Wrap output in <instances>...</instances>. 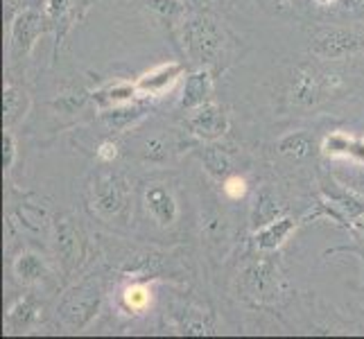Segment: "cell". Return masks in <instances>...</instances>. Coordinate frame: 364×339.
I'll list each match as a JSON object with an SVG mask.
<instances>
[{
    "label": "cell",
    "instance_id": "cell-1",
    "mask_svg": "<svg viewBox=\"0 0 364 339\" xmlns=\"http://www.w3.org/2000/svg\"><path fill=\"white\" fill-rule=\"evenodd\" d=\"M181 39L188 59L197 68L215 64L224 50V32L220 21L204 11L181 21Z\"/></svg>",
    "mask_w": 364,
    "mask_h": 339
},
{
    "label": "cell",
    "instance_id": "cell-2",
    "mask_svg": "<svg viewBox=\"0 0 364 339\" xmlns=\"http://www.w3.org/2000/svg\"><path fill=\"white\" fill-rule=\"evenodd\" d=\"M344 86L340 72H321L310 64H301L292 72L290 97L296 107H315L321 99L337 93Z\"/></svg>",
    "mask_w": 364,
    "mask_h": 339
},
{
    "label": "cell",
    "instance_id": "cell-3",
    "mask_svg": "<svg viewBox=\"0 0 364 339\" xmlns=\"http://www.w3.org/2000/svg\"><path fill=\"white\" fill-rule=\"evenodd\" d=\"M310 55L323 61H342L364 53V34L348 28H321L310 39Z\"/></svg>",
    "mask_w": 364,
    "mask_h": 339
},
{
    "label": "cell",
    "instance_id": "cell-4",
    "mask_svg": "<svg viewBox=\"0 0 364 339\" xmlns=\"http://www.w3.org/2000/svg\"><path fill=\"white\" fill-rule=\"evenodd\" d=\"M132 190L129 183L124 181L122 174L116 172H105L100 174L93 183V208L97 210L100 217L105 220H116L124 215L129 208Z\"/></svg>",
    "mask_w": 364,
    "mask_h": 339
},
{
    "label": "cell",
    "instance_id": "cell-5",
    "mask_svg": "<svg viewBox=\"0 0 364 339\" xmlns=\"http://www.w3.org/2000/svg\"><path fill=\"white\" fill-rule=\"evenodd\" d=\"M100 298H102V296H100L97 287H91V285L73 287V290L66 292L64 298H61L57 312H59L61 321H64L68 328L82 330L97 315Z\"/></svg>",
    "mask_w": 364,
    "mask_h": 339
},
{
    "label": "cell",
    "instance_id": "cell-6",
    "mask_svg": "<svg viewBox=\"0 0 364 339\" xmlns=\"http://www.w3.org/2000/svg\"><path fill=\"white\" fill-rule=\"evenodd\" d=\"M48 16L36 9H23L16 18L9 23V48L11 59H23L32 53V48L39 41V36L48 30Z\"/></svg>",
    "mask_w": 364,
    "mask_h": 339
},
{
    "label": "cell",
    "instance_id": "cell-7",
    "mask_svg": "<svg viewBox=\"0 0 364 339\" xmlns=\"http://www.w3.org/2000/svg\"><path fill=\"white\" fill-rule=\"evenodd\" d=\"M229 127H231V122H229L227 111L215 102L202 104L199 109H195V113H191L186 120V129L204 143L220 141V138L229 131Z\"/></svg>",
    "mask_w": 364,
    "mask_h": 339
},
{
    "label": "cell",
    "instance_id": "cell-8",
    "mask_svg": "<svg viewBox=\"0 0 364 339\" xmlns=\"http://www.w3.org/2000/svg\"><path fill=\"white\" fill-rule=\"evenodd\" d=\"M272 256L262 258L254 262L247 271H245V296H251L254 301H272L276 298L281 290V276H279V265Z\"/></svg>",
    "mask_w": 364,
    "mask_h": 339
},
{
    "label": "cell",
    "instance_id": "cell-9",
    "mask_svg": "<svg viewBox=\"0 0 364 339\" xmlns=\"http://www.w3.org/2000/svg\"><path fill=\"white\" fill-rule=\"evenodd\" d=\"M186 72V66L181 61H168V64H159L152 70L143 72L136 80V89L143 97H161L166 91H170L179 77Z\"/></svg>",
    "mask_w": 364,
    "mask_h": 339
},
{
    "label": "cell",
    "instance_id": "cell-10",
    "mask_svg": "<svg viewBox=\"0 0 364 339\" xmlns=\"http://www.w3.org/2000/svg\"><path fill=\"white\" fill-rule=\"evenodd\" d=\"M57 226V251L61 258V265H64L66 274H73L77 269L80 260H82V237L77 226L73 224V220L68 217H57L55 222Z\"/></svg>",
    "mask_w": 364,
    "mask_h": 339
},
{
    "label": "cell",
    "instance_id": "cell-11",
    "mask_svg": "<svg viewBox=\"0 0 364 339\" xmlns=\"http://www.w3.org/2000/svg\"><path fill=\"white\" fill-rule=\"evenodd\" d=\"M213 95V75L208 68H195L193 72H188L183 91L179 97V109L195 111L202 104L210 102Z\"/></svg>",
    "mask_w": 364,
    "mask_h": 339
},
{
    "label": "cell",
    "instance_id": "cell-12",
    "mask_svg": "<svg viewBox=\"0 0 364 339\" xmlns=\"http://www.w3.org/2000/svg\"><path fill=\"white\" fill-rule=\"evenodd\" d=\"M296 226H299V222L294 217L281 215L279 220H274L265 226H260V229H256L251 240H254V247L258 251H262V254H272V251L285 244L287 237L296 231Z\"/></svg>",
    "mask_w": 364,
    "mask_h": 339
},
{
    "label": "cell",
    "instance_id": "cell-13",
    "mask_svg": "<svg viewBox=\"0 0 364 339\" xmlns=\"http://www.w3.org/2000/svg\"><path fill=\"white\" fill-rule=\"evenodd\" d=\"M145 206L161 226H170L177 222L179 215V206H177V199H174L170 188H166L163 183H154L149 185L145 190Z\"/></svg>",
    "mask_w": 364,
    "mask_h": 339
},
{
    "label": "cell",
    "instance_id": "cell-14",
    "mask_svg": "<svg viewBox=\"0 0 364 339\" xmlns=\"http://www.w3.org/2000/svg\"><path fill=\"white\" fill-rule=\"evenodd\" d=\"M41 317V308L32 296H21L14 306L7 310L5 315V325L9 333H23L32 328V325L39 321Z\"/></svg>",
    "mask_w": 364,
    "mask_h": 339
},
{
    "label": "cell",
    "instance_id": "cell-15",
    "mask_svg": "<svg viewBox=\"0 0 364 339\" xmlns=\"http://www.w3.org/2000/svg\"><path fill=\"white\" fill-rule=\"evenodd\" d=\"M147 111H149L147 104L134 99V102H127V104L102 109V120L107 122V127L111 131H124V129H129L132 124H136L138 120H141Z\"/></svg>",
    "mask_w": 364,
    "mask_h": 339
},
{
    "label": "cell",
    "instance_id": "cell-16",
    "mask_svg": "<svg viewBox=\"0 0 364 339\" xmlns=\"http://www.w3.org/2000/svg\"><path fill=\"white\" fill-rule=\"evenodd\" d=\"M30 111V95L18 86L9 84L3 91V127L11 129L28 116Z\"/></svg>",
    "mask_w": 364,
    "mask_h": 339
},
{
    "label": "cell",
    "instance_id": "cell-17",
    "mask_svg": "<svg viewBox=\"0 0 364 339\" xmlns=\"http://www.w3.org/2000/svg\"><path fill=\"white\" fill-rule=\"evenodd\" d=\"M276 149L279 154L290 158V161H306L315 152V136L306 129H299L283 136L279 143H276Z\"/></svg>",
    "mask_w": 364,
    "mask_h": 339
},
{
    "label": "cell",
    "instance_id": "cell-18",
    "mask_svg": "<svg viewBox=\"0 0 364 339\" xmlns=\"http://www.w3.org/2000/svg\"><path fill=\"white\" fill-rule=\"evenodd\" d=\"M136 97H143L136 89V82H114L105 86V89L93 91V99L97 102L100 109H109V107H118V104H127L134 102Z\"/></svg>",
    "mask_w": 364,
    "mask_h": 339
},
{
    "label": "cell",
    "instance_id": "cell-19",
    "mask_svg": "<svg viewBox=\"0 0 364 339\" xmlns=\"http://www.w3.org/2000/svg\"><path fill=\"white\" fill-rule=\"evenodd\" d=\"M120 301H122V306L127 312L141 315V312H145L149 306H152V287H149V283H141V281L129 283L122 290Z\"/></svg>",
    "mask_w": 364,
    "mask_h": 339
},
{
    "label": "cell",
    "instance_id": "cell-20",
    "mask_svg": "<svg viewBox=\"0 0 364 339\" xmlns=\"http://www.w3.org/2000/svg\"><path fill=\"white\" fill-rule=\"evenodd\" d=\"M281 215H283V210H281L279 202H276V197L269 190H262L256 197L254 208H251V226H254V231H256V229H260V226L279 220Z\"/></svg>",
    "mask_w": 364,
    "mask_h": 339
},
{
    "label": "cell",
    "instance_id": "cell-21",
    "mask_svg": "<svg viewBox=\"0 0 364 339\" xmlns=\"http://www.w3.org/2000/svg\"><path fill=\"white\" fill-rule=\"evenodd\" d=\"M202 163H204V170L210 174L213 179H218V181H224L231 174V158H229V154L224 152L222 147H218V145H208L206 149H204V154H202Z\"/></svg>",
    "mask_w": 364,
    "mask_h": 339
},
{
    "label": "cell",
    "instance_id": "cell-22",
    "mask_svg": "<svg viewBox=\"0 0 364 339\" xmlns=\"http://www.w3.org/2000/svg\"><path fill=\"white\" fill-rule=\"evenodd\" d=\"M14 274L23 283H36L43 279L46 262L39 254H34V251H25V254H21L14 262Z\"/></svg>",
    "mask_w": 364,
    "mask_h": 339
},
{
    "label": "cell",
    "instance_id": "cell-23",
    "mask_svg": "<svg viewBox=\"0 0 364 339\" xmlns=\"http://www.w3.org/2000/svg\"><path fill=\"white\" fill-rule=\"evenodd\" d=\"M350 143H353V136H348L344 131H333L328 136H323L319 149H321V154L328 158H348Z\"/></svg>",
    "mask_w": 364,
    "mask_h": 339
},
{
    "label": "cell",
    "instance_id": "cell-24",
    "mask_svg": "<svg viewBox=\"0 0 364 339\" xmlns=\"http://www.w3.org/2000/svg\"><path fill=\"white\" fill-rule=\"evenodd\" d=\"M147 9H152L154 14L168 23H177L186 18V7L181 0H145Z\"/></svg>",
    "mask_w": 364,
    "mask_h": 339
},
{
    "label": "cell",
    "instance_id": "cell-25",
    "mask_svg": "<svg viewBox=\"0 0 364 339\" xmlns=\"http://www.w3.org/2000/svg\"><path fill=\"white\" fill-rule=\"evenodd\" d=\"M222 190H224V195H227L229 199L237 202V199H245L249 185H247V179L240 177V174H229V177L222 181Z\"/></svg>",
    "mask_w": 364,
    "mask_h": 339
},
{
    "label": "cell",
    "instance_id": "cell-26",
    "mask_svg": "<svg viewBox=\"0 0 364 339\" xmlns=\"http://www.w3.org/2000/svg\"><path fill=\"white\" fill-rule=\"evenodd\" d=\"M143 156L152 163H163L168 156V145L163 138H149L145 143V149H143Z\"/></svg>",
    "mask_w": 364,
    "mask_h": 339
},
{
    "label": "cell",
    "instance_id": "cell-27",
    "mask_svg": "<svg viewBox=\"0 0 364 339\" xmlns=\"http://www.w3.org/2000/svg\"><path fill=\"white\" fill-rule=\"evenodd\" d=\"M73 7V0H46V16L50 23H59L66 18V14Z\"/></svg>",
    "mask_w": 364,
    "mask_h": 339
},
{
    "label": "cell",
    "instance_id": "cell-28",
    "mask_svg": "<svg viewBox=\"0 0 364 339\" xmlns=\"http://www.w3.org/2000/svg\"><path fill=\"white\" fill-rule=\"evenodd\" d=\"M16 163V138L11 129L3 131V168L9 172Z\"/></svg>",
    "mask_w": 364,
    "mask_h": 339
},
{
    "label": "cell",
    "instance_id": "cell-29",
    "mask_svg": "<svg viewBox=\"0 0 364 339\" xmlns=\"http://www.w3.org/2000/svg\"><path fill=\"white\" fill-rule=\"evenodd\" d=\"M319 9H328V11H337V9H353L360 7L362 0H312Z\"/></svg>",
    "mask_w": 364,
    "mask_h": 339
},
{
    "label": "cell",
    "instance_id": "cell-30",
    "mask_svg": "<svg viewBox=\"0 0 364 339\" xmlns=\"http://www.w3.org/2000/svg\"><path fill=\"white\" fill-rule=\"evenodd\" d=\"M95 154L100 163H114L118 158V145L114 141H102Z\"/></svg>",
    "mask_w": 364,
    "mask_h": 339
},
{
    "label": "cell",
    "instance_id": "cell-31",
    "mask_svg": "<svg viewBox=\"0 0 364 339\" xmlns=\"http://www.w3.org/2000/svg\"><path fill=\"white\" fill-rule=\"evenodd\" d=\"M25 3H28V0H5V21L11 23L16 18V14H21L23 9H28Z\"/></svg>",
    "mask_w": 364,
    "mask_h": 339
},
{
    "label": "cell",
    "instance_id": "cell-32",
    "mask_svg": "<svg viewBox=\"0 0 364 339\" xmlns=\"http://www.w3.org/2000/svg\"><path fill=\"white\" fill-rule=\"evenodd\" d=\"M348 158L355 161V163H364V138H355L353 136V143H350Z\"/></svg>",
    "mask_w": 364,
    "mask_h": 339
},
{
    "label": "cell",
    "instance_id": "cell-33",
    "mask_svg": "<svg viewBox=\"0 0 364 339\" xmlns=\"http://www.w3.org/2000/svg\"><path fill=\"white\" fill-rule=\"evenodd\" d=\"M269 3L279 9H294L296 5H301V0H269Z\"/></svg>",
    "mask_w": 364,
    "mask_h": 339
}]
</instances>
